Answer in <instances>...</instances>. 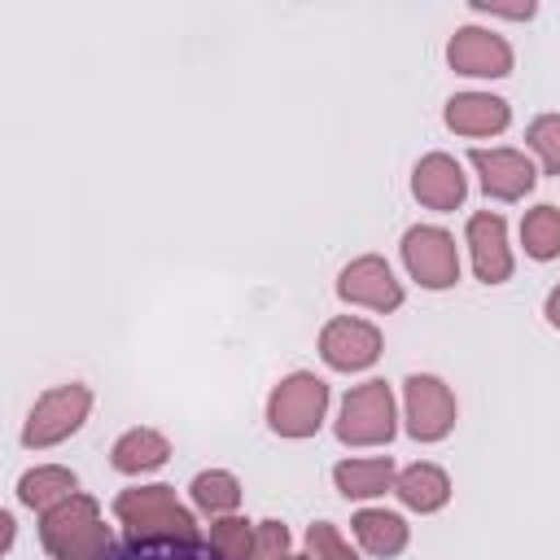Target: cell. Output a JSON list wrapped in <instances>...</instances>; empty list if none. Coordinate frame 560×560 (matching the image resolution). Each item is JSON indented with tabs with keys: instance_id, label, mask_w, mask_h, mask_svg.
Returning <instances> with one entry per match:
<instances>
[{
	"instance_id": "obj_27",
	"label": "cell",
	"mask_w": 560,
	"mask_h": 560,
	"mask_svg": "<svg viewBox=\"0 0 560 560\" xmlns=\"http://www.w3.org/2000/svg\"><path fill=\"white\" fill-rule=\"evenodd\" d=\"M477 13H499V18H534V4H490V0H472Z\"/></svg>"
},
{
	"instance_id": "obj_17",
	"label": "cell",
	"mask_w": 560,
	"mask_h": 560,
	"mask_svg": "<svg viewBox=\"0 0 560 560\" xmlns=\"http://www.w3.org/2000/svg\"><path fill=\"white\" fill-rule=\"evenodd\" d=\"M394 459L389 455H372V459H341L332 468V481L346 499H376L385 490H394Z\"/></svg>"
},
{
	"instance_id": "obj_28",
	"label": "cell",
	"mask_w": 560,
	"mask_h": 560,
	"mask_svg": "<svg viewBox=\"0 0 560 560\" xmlns=\"http://www.w3.org/2000/svg\"><path fill=\"white\" fill-rule=\"evenodd\" d=\"M547 324H556L560 328V284L551 289V298H547Z\"/></svg>"
},
{
	"instance_id": "obj_5",
	"label": "cell",
	"mask_w": 560,
	"mask_h": 560,
	"mask_svg": "<svg viewBox=\"0 0 560 560\" xmlns=\"http://www.w3.org/2000/svg\"><path fill=\"white\" fill-rule=\"evenodd\" d=\"M402 398H407V433L416 442H442L455 429V398L438 376L411 372L402 381Z\"/></svg>"
},
{
	"instance_id": "obj_2",
	"label": "cell",
	"mask_w": 560,
	"mask_h": 560,
	"mask_svg": "<svg viewBox=\"0 0 560 560\" xmlns=\"http://www.w3.org/2000/svg\"><path fill=\"white\" fill-rule=\"evenodd\" d=\"M324 411H328V385L315 372L284 376L267 398V424L280 438H311L324 424Z\"/></svg>"
},
{
	"instance_id": "obj_18",
	"label": "cell",
	"mask_w": 560,
	"mask_h": 560,
	"mask_svg": "<svg viewBox=\"0 0 560 560\" xmlns=\"http://www.w3.org/2000/svg\"><path fill=\"white\" fill-rule=\"evenodd\" d=\"M109 560H228L214 542L201 538H127Z\"/></svg>"
},
{
	"instance_id": "obj_29",
	"label": "cell",
	"mask_w": 560,
	"mask_h": 560,
	"mask_svg": "<svg viewBox=\"0 0 560 560\" xmlns=\"http://www.w3.org/2000/svg\"><path fill=\"white\" fill-rule=\"evenodd\" d=\"M280 560H302V556H280Z\"/></svg>"
},
{
	"instance_id": "obj_26",
	"label": "cell",
	"mask_w": 560,
	"mask_h": 560,
	"mask_svg": "<svg viewBox=\"0 0 560 560\" xmlns=\"http://www.w3.org/2000/svg\"><path fill=\"white\" fill-rule=\"evenodd\" d=\"M289 556V529L280 521H262L254 534V560H280Z\"/></svg>"
},
{
	"instance_id": "obj_6",
	"label": "cell",
	"mask_w": 560,
	"mask_h": 560,
	"mask_svg": "<svg viewBox=\"0 0 560 560\" xmlns=\"http://www.w3.org/2000/svg\"><path fill=\"white\" fill-rule=\"evenodd\" d=\"M402 262L407 271L424 284V289H451L459 280V254H455V241L451 232L442 228H407L402 236Z\"/></svg>"
},
{
	"instance_id": "obj_19",
	"label": "cell",
	"mask_w": 560,
	"mask_h": 560,
	"mask_svg": "<svg viewBox=\"0 0 560 560\" xmlns=\"http://www.w3.org/2000/svg\"><path fill=\"white\" fill-rule=\"evenodd\" d=\"M171 455V442L158 433V429H127L114 451H109V464L118 472H149V468H162Z\"/></svg>"
},
{
	"instance_id": "obj_14",
	"label": "cell",
	"mask_w": 560,
	"mask_h": 560,
	"mask_svg": "<svg viewBox=\"0 0 560 560\" xmlns=\"http://www.w3.org/2000/svg\"><path fill=\"white\" fill-rule=\"evenodd\" d=\"M512 122V109L503 96L490 92H459L446 101V127L459 136H494Z\"/></svg>"
},
{
	"instance_id": "obj_22",
	"label": "cell",
	"mask_w": 560,
	"mask_h": 560,
	"mask_svg": "<svg viewBox=\"0 0 560 560\" xmlns=\"http://www.w3.org/2000/svg\"><path fill=\"white\" fill-rule=\"evenodd\" d=\"M521 241H525V254L547 262L560 254V210L556 206H534L521 223Z\"/></svg>"
},
{
	"instance_id": "obj_15",
	"label": "cell",
	"mask_w": 560,
	"mask_h": 560,
	"mask_svg": "<svg viewBox=\"0 0 560 560\" xmlns=\"http://www.w3.org/2000/svg\"><path fill=\"white\" fill-rule=\"evenodd\" d=\"M350 529H354V538H359V547H363L368 556L389 560V556H402V551H407V521H402L398 512L363 508V512H354Z\"/></svg>"
},
{
	"instance_id": "obj_7",
	"label": "cell",
	"mask_w": 560,
	"mask_h": 560,
	"mask_svg": "<svg viewBox=\"0 0 560 560\" xmlns=\"http://www.w3.org/2000/svg\"><path fill=\"white\" fill-rule=\"evenodd\" d=\"M319 354L337 372H363L381 359V332H376V324L354 319V315L328 319L319 332Z\"/></svg>"
},
{
	"instance_id": "obj_4",
	"label": "cell",
	"mask_w": 560,
	"mask_h": 560,
	"mask_svg": "<svg viewBox=\"0 0 560 560\" xmlns=\"http://www.w3.org/2000/svg\"><path fill=\"white\" fill-rule=\"evenodd\" d=\"M337 438L346 446H381L394 438V394L385 381H363L346 394Z\"/></svg>"
},
{
	"instance_id": "obj_3",
	"label": "cell",
	"mask_w": 560,
	"mask_h": 560,
	"mask_svg": "<svg viewBox=\"0 0 560 560\" xmlns=\"http://www.w3.org/2000/svg\"><path fill=\"white\" fill-rule=\"evenodd\" d=\"M92 411V389L70 381V385H57L48 394L35 398L31 416H26V429H22V446L31 451H44V446H57L66 442L70 433H79V424L88 420Z\"/></svg>"
},
{
	"instance_id": "obj_13",
	"label": "cell",
	"mask_w": 560,
	"mask_h": 560,
	"mask_svg": "<svg viewBox=\"0 0 560 560\" xmlns=\"http://www.w3.org/2000/svg\"><path fill=\"white\" fill-rule=\"evenodd\" d=\"M92 525H101V508H96V499L92 494H70V499H61V503H52L48 512H44V521H39V542H44V551L48 556H61L74 538H83Z\"/></svg>"
},
{
	"instance_id": "obj_21",
	"label": "cell",
	"mask_w": 560,
	"mask_h": 560,
	"mask_svg": "<svg viewBox=\"0 0 560 560\" xmlns=\"http://www.w3.org/2000/svg\"><path fill=\"white\" fill-rule=\"evenodd\" d=\"M188 494H192V508H197V512H206L210 521L232 516V512L241 508V481H236L232 472H223V468L197 472V477H192V486H188Z\"/></svg>"
},
{
	"instance_id": "obj_10",
	"label": "cell",
	"mask_w": 560,
	"mask_h": 560,
	"mask_svg": "<svg viewBox=\"0 0 560 560\" xmlns=\"http://www.w3.org/2000/svg\"><path fill=\"white\" fill-rule=\"evenodd\" d=\"M468 162L477 166L481 188L499 201H521L538 179L521 149H468Z\"/></svg>"
},
{
	"instance_id": "obj_8",
	"label": "cell",
	"mask_w": 560,
	"mask_h": 560,
	"mask_svg": "<svg viewBox=\"0 0 560 560\" xmlns=\"http://www.w3.org/2000/svg\"><path fill=\"white\" fill-rule=\"evenodd\" d=\"M446 61L459 74H477V79H503L512 74V48L503 35L481 31V26H459L446 44Z\"/></svg>"
},
{
	"instance_id": "obj_9",
	"label": "cell",
	"mask_w": 560,
	"mask_h": 560,
	"mask_svg": "<svg viewBox=\"0 0 560 560\" xmlns=\"http://www.w3.org/2000/svg\"><path fill=\"white\" fill-rule=\"evenodd\" d=\"M337 293H341L346 302L368 306V311H398V306H402V284L394 280L389 262H385V258H376V254L354 258V262L341 271Z\"/></svg>"
},
{
	"instance_id": "obj_16",
	"label": "cell",
	"mask_w": 560,
	"mask_h": 560,
	"mask_svg": "<svg viewBox=\"0 0 560 560\" xmlns=\"http://www.w3.org/2000/svg\"><path fill=\"white\" fill-rule=\"evenodd\" d=\"M394 494H398L411 512L429 516V512L446 508V499H451V477H446L438 464H411V468H402V472L394 477Z\"/></svg>"
},
{
	"instance_id": "obj_24",
	"label": "cell",
	"mask_w": 560,
	"mask_h": 560,
	"mask_svg": "<svg viewBox=\"0 0 560 560\" xmlns=\"http://www.w3.org/2000/svg\"><path fill=\"white\" fill-rule=\"evenodd\" d=\"M525 140L542 158V175H560V114H538L529 122Z\"/></svg>"
},
{
	"instance_id": "obj_11",
	"label": "cell",
	"mask_w": 560,
	"mask_h": 560,
	"mask_svg": "<svg viewBox=\"0 0 560 560\" xmlns=\"http://www.w3.org/2000/svg\"><path fill=\"white\" fill-rule=\"evenodd\" d=\"M468 254H472V271L486 284H503L512 276V249H508V228L503 214L477 210L468 219Z\"/></svg>"
},
{
	"instance_id": "obj_25",
	"label": "cell",
	"mask_w": 560,
	"mask_h": 560,
	"mask_svg": "<svg viewBox=\"0 0 560 560\" xmlns=\"http://www.w3.org/2000/svg\"><path fill=\"white\" fill-rule=\"evenodd\" d=\"M306 560H359V556L350 551V542L328 521H315L306 529Z\"/></svg>"
},
{
	"instance_id": "obj_12",
	"label": "cell",
	"mask_w": 560,
	"mask_h": 560,
	"mask_svg": "<svg viewBox=\"0 0 560 560\" xmlns=\"http://www.w3.org/2000/svg\"><path fill=\"white\" fill-rule=\"evenodd\" d=\"M411 192L420 206L429 210H455L468 192L464 175H459V162L451 153H424L416 162V175H411Z\"/></svg>"
},
{
	"instance_id": "obj_20",
	"label": "cell",
	"mask_w": 560,
	"mask_h": 560,
	"mask_svg": "<svg viewBox=\"0 0 560 560\" xmlns=\"http://www.w3.org/2000/svg\"><path fill=\"white\" fill-rule=\"evenodd\" d=\"M74 472L70 468H61V464H44V468H31V472H22V481H18V499L26 503V508H39V512H48L52 503H61V499H70L74 494Z\"/></svg>"
},
{
	"instance_id": "obj_1",
	"label": "cell",
	"mask_w": 560,
	"mask_h": 560,
	"mask_svg": "<svg viewBox=\"0 0 560 560\" xmlns=\"http://www.w3.org/2000/svg\"><path fill=\"white\" fill-rule=\"evenodd\" d=\"M114 516L127 525V538H197V521L171 486L122 490L114 499Z\"/></svg>"
},
{
	"instance_id": "obj_23",
	"label": "cell",
	"mask_w": 560,
	"mask_h": 560,
	"mask_svg": "<svg viewBox=\"0 0 560 560\" xmlns=\"http://www.w3.org/2000/svg\"><path fill=\"white\" fill-rule=\"evenodd\" d=\"M210 542L228 556V560H254V529L241 516H219L210 521Z\"/></svg>"
}]
</instances>
